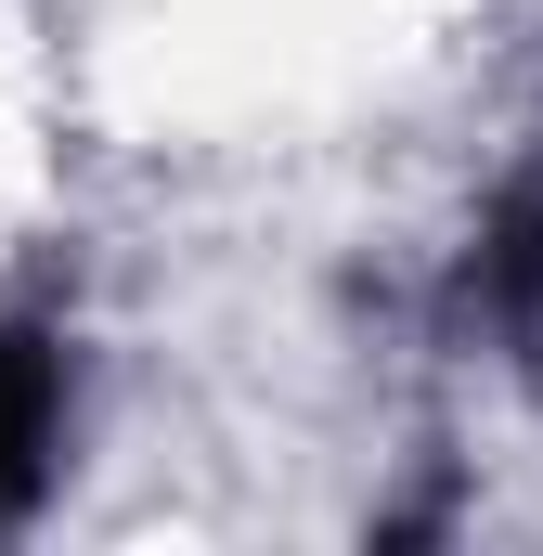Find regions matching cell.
<instances>
[{"label": "cell", "mask_w": 543, "mask_h": 556, "mask_svg": "<svg viewBox=\"0 0 543 556\" xmlns=\"http://www.w3.org/2000/svg\"><path fill=\"white\" fill-rule=\"evenodd\" d=\"M52 453H65V324L13 311L0 324V531L52 492Z\"/></svg>", "instance_id": "obj_1"}, {"label": "cell", "mask_w": 543, "mask_h": 556, "mask_svg": "<svg viewBox=\"0 0 543 556\" xmlns=\"http://www.w3.org/2000/svg\"><path fill=\"white\" fill-rule=\"evenodd\" d=\"M466 324L543 350V168L492 207V233H479V260H466Z\"/></svg>", "instance_id": "obj_2"}]
</instances>
